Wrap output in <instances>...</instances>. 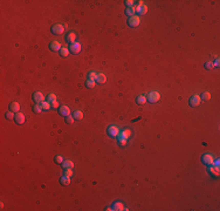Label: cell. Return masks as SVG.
<instances>
[{"label": "cell", "instance_id": "cell-1", "mask_svg": "<svg viewBox=\"0 0 220 211\" xmlns=\"http://www.w3.org/2000/svg\"><path fill=\"white\" fill-rule=\"evenodd\" d=\"M130 135H131V131H130L129 129L122 130L121 133L118 134V143H121V145H125L127 144L128 139L130 137Z\"/></svg>", "mask_w": 220, "mask_h": 211}, {"label": "cell", "instance_id": "cell-2", "mask_svg": "<svg viewBox=\"0 0 220 211\" xmlns=\"http://www.w3.org/2000/svg\"><path fill=\"white\" fill-rule=\"evenodd\" d=\"M63 32H64L63 25H61V24H55V25L52 26V33L53 34L61 35V34H63Z\"/></svg>", "mask_w": 220, "mask_h": 211}, {"label": "cell", "instance_id": "cell-3", "mask_svg": "<svg viewBox=\"0 0 220 211\" xmlns=\"http://www.w3.org/2000/svg\"><path fill=\"white\" fill-rule=\"evenodd\" d=\"M160 99V95L158 92H151V93H149L148 94V99L146 100L149 101L150 103H156L157 101H159Z\"/></svg>", "mask_w": 220, "mask_h": 211}, {"label": "cell", "instance_id": "cell-4", "mask_svg": "<svg viewBox=\"0 0 220 211\" xmlns=\"http://www.w3.org/2000/svg\"><path fill=\"white\" fill-rule=\"evenodd\" d=\"M81 49H82V47H81V44L80 42H73V44H70V46H69V50L73 53V54H77V53H80Z\"/></svg>", "mask_w": 220, "mask_h": 211}, {"label": "cell", "instance_id": "cell-5", "mask_svg": "<svg viewBox=\"0 0 220 211\" xmlns=\"http://www.w3.org/2000/svg\"><path fill=\"white\" fill-rule=\"evenodd\" d=\"M208 171L213 176H219V174H220L219 164H211V165H208Z\"/></svg>", "mask_w": 220, "mask_h": 211}, {"label": "cell", "instance_id": "cell-6", "mask_svg": "<svg viewBox=\"0 0 220 211\" xmlns=\"http://www.w3.org/2000/svg\"><path fill=\"white\" fill-rule=\"evenodd\" d=\"M201 161H203L205 164H207V165L214 164V158H213V156L212 155H210V154H205V155H203Z\"/></svg>", "mask_w": 220, "mask_h": 211}, {"label": "cell", "instance_id": "cell-7", "mask_svg": "<svg viewBox=\"0 0 220 211\" xmlns=\"http://www.w3.org/2000/svg\"><path fill=\"white\" fill-rule=\"evenodd\" d=\"M139 17L138 15H134V17H131L129 19V21H128V25L130 26V27H137L138 25H139Z\"/></svg>", "mask_w": 220, "mask_h": 211}, {"label": "cell", "instance_id": "cell-8", "mask_svg": "<svg viewBox=\"0 0 220 211\" xmlns=\"http://www.w3.org/2000/svg\"><path fill=\"white\" fill-rule=\"evenodd\" d=\"M118 134H119L118 128L115 127V125H111V127L108 128V135H109L110 137H116V136H118Z\"/></svg>", "mask_w": 220, "mask_h": 211}, {"label": "cell", "instance_id": "cell-9", "mask_svg": "<svg viewBox=\"0 0 220 211\" xmlns=\"http://www.w3.org/2000/svg\"><path fill=\"white\" fill-rule=\"evenodd\" d=\"M189 103H190L191 107H197V106H199V103H200V96H198V95L191 96L190 100H189Z\"/></svg>", "mask_w": 220, "mask_h": 211}, {"label": "cell", "instance_id": "cell-10", "mask_svg": "<svg viewBox=\"0 0 220 211\" xmlns=\"http://www.w3.org/2000/svg\"><path fill=\"white\" fill-rule=\"evenodd\" d=\"M33 100L35 101V103H41L45 100V96L41 92H35L33 94Z\"/></svg>", "mask_w": 220, "mask_h": 211}, {"label": "cell", "instance_id": "cell-11", "mask_svg": "<svg viewBox=\"0 0 220 211\" xmlns=\"http://www.w3.org/2000/svg\"><path fill=\"white\" fill-rule=\"evenodd\" d=\"M59 114L62 115V116H69L70 115V110L67 106H61L59 107Z\"/></svg>", "mask_w": 220, "mask_h": 211}, {"label": "cell", "instance_id": "cell-12", "mask_svg": "<svg viewBox=\"0 0 220 211\" xmlns=\"http://www.w3.org/2000/svg\"><path fill=\"white\" fill-rule=\"evenodd\" d=\"M14 120H15V122H17L18 124H24V122H25V115L19 111V113H17V114H15Z\"/></svg>", "mask_w": 220, "mask_h": 211}, {"label": "cell", "instance_id": "cell-13", "mask_svg": "<svg viewBox=\"0 0 220 211\" xmlns=\"http://www.w3.org/2000/svg\"><path fill=\"white\" fill-rule=\"evenodd\" d=\"M136 12H137L139 15H144V14L148 12V6H145L144 4H142V5H138L137 7H136Z\"/></svg>", "mask_w": 220, "mask_h": 211}, {"label": "cell", "instance_id": "cell-14", "mask_svg": "<svg viewBox=\"0 0 220 211\" xmlns=\"http://www.w3.org/2000/svg\"><path fill=\"white\" fill-rule=\"evenodd\" d=\"M49 48H50V50H53V52H58V50H60L61 48V45H60V42H58V41H52L49 44Z\"/></svg>", "mask_w": 220, "mask_h": 211}, {"label": "cell", "instance_id": "cell-15", "mask_svg": "<svg viewBox=\"0 0 220 211\" xmlns=\"http://www.w3.org/2000/svg\"><path fill=\"white\" fill-rule=\"evenodd\" d=\"M66 40L69 42V44L75 42V40H76V34H75L74 32H69V33L67 34V36H66Z\"/></svg>", "mask_w": 220, "mask_h": 211}, {"label": "cell", "instance_id": "cell-16", "mask_svg": "<svg viewBox=\"0 0 220 211\" xmlns=\"http://www.w3.org/2000/svg\"><path fill=\"white\" fill-rule=\"evenodd\" d=\"M9 109H11V111H13V113H19L20 110V104L18 102H12L11 104H9Z\"/></svg>", "mask_w": 220, "mask_h": 211}, {"label": "cell", "instance_id": "cell-17", "mask_svg": "<svg viewBox=\"0 0 220 211\" xmlns=\"http://www.w3.org/2000/svg\"><path fill=\"white\" fill-rule=\"evenodd\" d=\"M62 167H63V169H73V168H74V163H73L72 161L67 160V161H63Z\"/></svg>", "mask_w": 220, "mask_h": 211}, {"label": "cell", "instance_id": "cell-18", "mask_svg": "<svg viewBox=\"0 0 220 211\" xmlns=\"http://www.w3.org/2000/svg\"><path fill=\"white\" fill-rule=\"evenodd\" d=\"M60 182H61V184H62V185H68V184H70V177H69V176L63 175L62 177H61Z\"/></svg>", "mask_w": 220, "mask_h": 211}, {"label": "cell", "instance_id": "cell-19", "mask_svg": "<svg viewBox=\"0 0 220 211\" xmlns=\"http://www.w3.org/2000/svg\"><path fill=\"white\" fill-rule=\"evenodd\" d=\"M136 102H137V104H144L146 102V97L144 95H139V96L136 97Z\"/></svg>", "mask_w": 220, "mask_h": 211}, {"label": "cell", "instance_id": "cell-20", "mask_svg": "<svg viewBox=\"0 0 220 211\" xmlns=\"http://www.w3.org/2000/svg\"><path fill=\"white\" fill-rule=\"evenodd\" d=\"M136 13V8L135 7H129V8H127V11H125V14H127L128 17H134Z\"/></svg>", "mask_w": 220, "mask_h": 211}, {"label": "cell", "instance_id": "cell-21", "mask_svg": "<svg viewBox=\"0 0 220 211\" xmlns=\"http://www.w3.org/2000/svg\"><path fill=\"white\" fill-rule=\"evenodd\" d=\"M95 81H97V82H98V83H104L105 81H107V78H105V75L104 74H98L97 75V79Z\"/></svg>", "mask_w": 220, "mask_h": 211}, {"label": "cell", "instance_id": "cell-22", "mask_svg": "<svg viewBox=\"0 0 220 211\" xmlns=\"http://www.w3.org/2000/svg\"><path fill=\"white\" fill-rule=\"evenodd\" d=\"M32 110H33L34 113H38V114H40V113L42 111V107H41L40 104H39V103H35V104L33 106V108H32Z\"/></svg>", "mask_w": 220, "mask_h": 211}, {"label": "cell", "instance_id": "cell-23", "mask_svg": "<svg viewBox=\"0 0 220 211\" xmlns=\"http://www.w3.org/2000/svg\"><path fill=\"white\" fill-rule=\"evenodd\" d=\"M113 210H123V204L121 202H115L113 205Z\"/></svg>", "mask_w": 220, "mask_h": 211}, {"label": "cell", "instance_id": "cell-24", "mask_svg": "<svg viewBox=\"0 0 220 211\" xmlns=\"http://www.w3.org/2000/svg\"><path fill=\"white\" fill-rule=\"evenodd\" d=\"M59 52H60V55L62 56V58H66V56H68V54H69V49L68 48H64V47L61 48Z\"/></svg>", "mask_w": 220, "mask_h": 211}, {"label": "cell", "instance_id": "cell-25", "mask_svg": "<svg viewBox=\"0 0 220 211\" xmlns=\"http://www.w3.org/2000/svg\"><path fill=\"white\" fill-rule=\"evenodd\" d=\"M73 116H74L75 120H82L83 119V113H82V111H80V110H76L74 113V115H73Z\"/></svg>", "mask_w": 220, "mask_h": 211}, {"label": "cell", "instance_id": "cell-26", "mask_svg": "<svg viewBox=\"0 0 220 211\" xmlns=\"http://www.w3.org/2000/svg\"><path fill=\"white\" fill-rule=\"evenodd\" d=\"M95 80H90V79H88V80L85 81V87H88V88H94L95 87Z\"/></svg>", "mask_w": 220, "mask_h": 211}, {"label": "cell", "instance_id": "cell-27", "mask_svg": "<svg viewBox=\"0 0 220 211\" xmlns=\"http://www.w3.org/2000/svg\"><path fill=\"white\" fill-rule=\"evenodd\" d=\"M40 106H41L42 109H45V110H48V109L50 108V103H49V101H42V102L40 103Z\"/></svg>", "mask_w": 220, "mask_h": 211}, {"label": "cell", "instance_id": "cell-28", "mask_svg": "<svg viewBox=\"0 0 220 211\" xmlns=\"http://www.w3.org/2000/svg\"><path fill=\"white\" fill-rule=\"evenodd\" d=\"M97 75H98V74H97L96 72H90V73L88 74V78L90 79V80H96V79H97Z\"/></svg>", "mask_w": 220, "mask_h": 211}, {"label": "cell", "instance_id": "cell-29", "mask_svg": "<svg viewBox=\"0 0 220 211\" xmlns=\"http://www.w3.org/2000/svg\"><path fill=\"white\" fill-rule=\"evenodd\" d=\"M205 68H206V69H213V68H214V65H213V62H211V61H207L206 64H205Z\"/></svg>", "mask_w": 220, "mask_h": 211}, {"label": "cell", "instance_id": "cell-30", "mask_svg": "<svg viewBox=\"0 0 220 211\" xmlns=\"http://www.w3.org/2000/svg\"><path fill=\"white\" fill-rule=\"evenodd\" d=\"M55 162H56L58 164H62V163H63V157H62V156H60V155L55 156Z\"/></svg>", "mask_w": 220, "mask_h": 211}, {"label": "cell", "instance_id": "cell-31", "mask_svg": "<svg viewBox=\"0 0 220 211\" xmlns=\"http://www.w3.org/2000/svg\"><path fill=\"white\" fill-rule=\"evenodd\" d=\"M74 116H70V115H69V116H66V122L68 123V124H73V123H74Z\"/></svg>", "mask_w": 220, "mask_h": 211}, {"label": "cell", "instance_id": "cell-32", "mask_svg": "<svg viewBox=\"0 0 220 211\" xmlns=\"http://www.w3.org/2000/svg\"><path fill=\"white\" fill-rule=\"evenodd\" d=\"M210 97H211V95H210L208 92L203 93V95H201V99H203V100H210Z\"/></svg>", "mask_w": 220, "mask_h": 211}, {"label": "cell", "instance_id": "cell-33", "mask_svg": "<svg viewBox=\"0 0 220 211\" xmlns=\"http://www.w3.org/2000/svg\"><path fill=\"white\" fill-rule=\"evenodd\" d=\"M48 101H49V102H54V101H56V95L55 94H49L48 95Z\"/></svg>", "mask_w": 220, "mask_h": 211}, {"label": "cell", "instance_id": "cell-34", "mask_svg": "<svg viewBox=\"0 0 220 211\" xmlns=\"http://www.w3.org/2000/svg\"><path fill=\"white\" fill-rule=\"evenodd\" d=\"M124 4H125V6L129 8V7H132V5H134V1H132V0H127V1H124Z\"/></svg>", "mask_w": 220, "mask_h": 211}, {"label": "cell", "instance_id": "cell-35", "mask_svg": "<svg viewBox=\"0 0 220 211\" xmlns=\"http://www.w3.org/2000/svg\"><path fill=\"white\" fill-rule=\"evenodd\" d=\"M64 170H66V171H64V175L66 176H69V177L73 176V169H64Z\"/></svg>", "mask_w": 220, "mask_h": 211}, {"label": "cell", "instance_id": "cell-36", "mask_svg": "<svg viewBox=\"0 0 220 211\" xmlns=\"http://www.w3.org/2000/svg\"><path fill=\"white\" fill-rule=\"evenodd\" d=\"M14 116H15V115H13V111H8V113H6V119L11 120V119H13Z\"/></svg>", "mask_w": 220, "mask_h": 211}, {"label": "cell", "instance_id": "cell-37", "mask_svg": "<svg viewBox=\"0 0 220 211\" xmlns=\"http://www.w3.org/2000/svg\"><path fill=\"white\" fill-rule=\"evenodd\" d=\"M52 106H53V107H55V108H58V107H59V102H58V101H54V102H52Z\"/></svg>", "mask_w": 220, "mask_h": 211}, {"label": "cell", "instance_id": "cell-38", "mask_svg": "<svg viewBox=\"0 0 220 211\" xmlns=\"http://www.w3.org/2000/svg\"><path fill=\"white\" fill-rule=\"evenodd\" d=\"M213 65H214V67H215V66L218 67V66H219V60H217V61H215V64H213Z\"/></svg>", "mask_w": 220, "mask_h": 211}]
</instances>
